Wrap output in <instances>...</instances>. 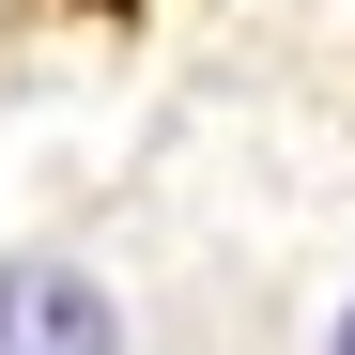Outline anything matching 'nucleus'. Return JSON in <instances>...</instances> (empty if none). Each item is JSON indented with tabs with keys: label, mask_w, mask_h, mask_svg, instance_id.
<instances>
[{
	"label": "nucleus",
	"mask_w": 355,
	"mask_h": 355,
	"mask_svg": "<svg viewBox=\"0 0 355 355\" xmlns=\"http://www.w3.org/2000/svg\"><path fill=\"white\" fill-rule=\"evenodd\" d=\"M0 355H124V309L78 263H0Z\"/></svg>",
	"instance_id": "f257e3e1"
},
{
	"label": "nucleus",
	"mask_w": 355,
	"mask_h": 355,
	"mask_svg": "<svg viewBox=\"0 0 355 355\" xmlns=\"http://www.w3.org/2000/svg\"><path fill=\"white\" fill-rule=\"evenodd\" d=\"M340 355H355V309H340Z\"/></svg>",
	"instance_id": "f03ea898"
}]
</instances>
